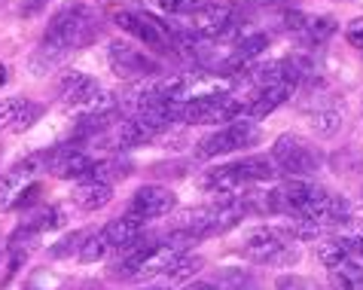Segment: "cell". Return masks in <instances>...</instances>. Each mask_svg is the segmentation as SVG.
Returning a JSON list of instances; mask_svg holds the SVG:
<instances>
[{
	"label": "cell",
	"instance_id": "cell-1",
	"mask_svg": "<svg viewBox=\"0 0 363 290\" xmlns=\"http://www.w3.org/2000/svg\"><path fill=\"white\" fill-rule=\"evenodd\" d=\"M247 211H272L294 217L296 226H308L320 233V229H333L351 220V205L345 199L327 193L324 186L290 177L287 184L269 189L257 199V193H247Z\"/></svg>",
	"mask_w": 363,
	"mask_h": 290
},
{
	"label": "cell",
	"instance_id": "cell-27",
	"mask_svg": "<svg viewBox=\"0 0 363 290\" xmlns=\"http://www.w3.org/2000/svg\"><path fill=\"white\" fill-rule=\"evenodd\" d=\"M345 37H348V43H351V46L363 52V18H357V22H351V25H348Z\"/></svg>",
	"mask_w": 363,
	"mask_h": 290
},
{
	"label": "cell",
	"instance_id": "cell-28",
	"mask_svg": "<svg viewBox=\"0 0 363 290\" xmlns=\"http://www.w3.org/2000/svg\"><path fill=\"white\" fill-rule=\"evenodd\" d=\"M43 4H46V0H25L22 13H25V16H34V13H37V9H40V6H43Z\"/></svg>",
	"mask_w": 363,
	"mask_h": 290
},
{
	"label": "cell",
	"instance_id": "cell-3",
	"mask_svg": "<svg viewBox=\"0 0 363 290\" xmlns=\"http://www.w3.org/2000/svg\"><path fill=\"white\" fill-rule=\"evenodd\" d=\"M113 22L123 28L125 34H132L138 43H144L147 49H153L159 55H180L193 43V40L186 34H180L177 28H171L168 22H159L156 16L140 13V9H116Z\"/></svg>",
	"mask_w": 363,
	"mask_h": 290
},
{
	"label": "cell",
	"instance_id": "cell-17",
	"mask_svg": "<svg viewBox=\"0 0 363 290\" xmlns=\"http://www.w3.org/2000/svg\"><path fill=\"white\" fill-rule=\"evenodd\" d=\"M140 233H144V223L125 214V217L110 220V223L101 229V238H104L107 251H128V247H135L140 242Z\"/></svg>",
	"mask_w": 363,
	"mask_h": 290
},
{
	"label": "cell",
	"instance_id": "cell-18",
	"mask_svg": "<svg viewBox=\"0 0 363 290\" xmlns=\"http://www.w3.org/2000/svg\"><path fill=\"white\" fill-rule=\"evenodd\" d=\"M110 199H113V184H101V181H79L77 193H74V202L83 208V211H98Z\"/></svg>",
	"mask_w": 363,
	"mask_h": 290
},
{
	"label": "cell",
	"instance_id": "cell-8",
	"mask_svg": "<svg viewBox=\"0 0 363 290\" xmlns=\"http://www.w3.org/2000/svg\"><path fill=\"white\" fill-rule=\"evenodd\" d=\"M259 141V128L254 119L247 116H238L232 123L220 126L214 135H208L205 141H199L196 147V156L199 159H214V156H229V153H238V150H247Z\"/></svg>",
	"mask_w": 363,
	"mask_h": 290
},
{
	"label": "cell",
	"instance_id": "cell-26",
	"mask_svg": "<svg viewBox=\"0 0 363 290\" xmlns=\"http://www.w3.org/2000/svg\"><path fill=\"white\" fill-rule=\"evenodd\" d=\"M104 254H107V245H104V238H101V233L89 235V242H83V247H79V260H83V263H95V260H101Z\"/></svg>",
	"mask_w": 363,
	"mask_h": 290
},
{
	"label": "cell",
	"instance_id": "cell-22",
	"mask_svg": "<svg viewBox=\"0 0 363 290\" xmlns=\"http://www.w3.org/2000/svg\"><path fill=\"white\" fill-rule=\"evenodd\" d=\"M201 266H205V260H201V257L180 254V257L174 260V263L168 266V272H165V275L171 278V281H189V278H193Z\"/></svg>",
	"mask_w": 363,
	"mask_h": 290
},
{
	"label": "cell",
	"instance_id": "cell-4",
	"mask_svg": "<svg viewBox=\"0 0 363 290\" xmlns=\"http://www.w3.org/2000/svg\"><path fill=\"white\" fill-rule=\"evenodd\" d=\"M275 174H278V168L272 162V156H247V159H238V162L208 168L199 184H201V189H208V193L235 196L241 189H247L250 184L272 181Z\"/></svg>",
	"mask_w": 363,
	"mask_h": 290
},
{
	"label": "cell",
	"instance_id": "cell-19",
	"mask_svg": "<svg viewBox=\"0 0 363 290\" xmlns=\"http://www.w3.org/2000/svg\"><path fill=\"white\" fill-rule=\"evenodd\" d=\"M266 46H269V34H247V37H241L238 43H235V49H232V58H229V65L226 67H245V65H250L257 55H263L266 52Z\"/></svg>",
	"mask_w": 363,
	"mask_h": 290
},
{
	"label": "cell",
	"instance_id": "cell-9",
	"mask_svg": "<svg viewBox=\"0 0 363 290\" xmlns=\"http://www.w3.org/2000/svg\"><path fill=\"white\" fill-rule=\"evenodd\" d=\"M107 65L116 77L135 79V83L162 77V65H159L153 55H147L144 49L125 43V40H113V43L107 46Z\"/></svg>",
	"mask_w": 363,
	"mask_h": 290
},
{
	"label": "cell",
	"instance_id": "cell-12",
	"mask_svg": "<svg viewBox=\"0 0 363 290\" xmlns=\"http://www.w3.org/2000/svg\"><path fill=\"white\" fill-rule=\"evenodd\" d=\"M46 168V156L43 153H34L16 162L9 172L0 174V211H9V208L18 205V199L25 196V189L34 184V177Z\"/></svg>",
	"mask_w": 363,
	"mask_h": 290
},
{
	"label": "cell",
	"instance_id": "cell-30",
	"mask_svg": "<svg viewBox=\"0 0 363 290\" xmlns=\"http://www.w3.org/2000/svg\"><path fill=\"white\" fill-rule=\"evenodd\" d=\"M189 290H214V287H211V284H193Z\"/></svg>",
	"mask_w": 363,
	"mask_h": 290
},
{
	"label": "cell",
	"instance_id": "cell-7",
	"mask_svg": "<svg viewBox=\"0 0 363 290\" xmlns=\"http://www.w3.org/2000/svg\"><path fill=\"white\" fill-rule=\"evenodd\" d=\"M272 162H275L278 174L308 181L311 174L320 172L324 156H320V150H315L308 141H302L296 135H281L278 141L272 144Z\"/></svg>",
	"mask_w": 363,
	"mask_h": 290
},
{
	"label": "cell",
	"instance_id": "cell-14",
	"mask_svg": "<svg viewBox=\"0 0 363 290\" xmlns=\"http://www.w3.org/2000/svg\"><path fill=\"white\" fill-rule=\"evenodd\" d=\"M177 208V196L171 193L168 186H156V184H147L140 186L138 193L132 196V202H128V217L140 220V223H147V220H156V217H165Z\"/></svg>",
	"mask_w": 363,
	"mask_h": 290
},
{
	"label": "cell",
	"instance_id": "cell-11",
	"mask_svg": "<svg viewBox=\"0 0 363 290\" xmlns=\"http://www.w3.org/2000/svg\"><path fill=\"white\" fill-rule=\"evenodd\" d=\"M193 31L205 40H220V37H229L232 31H238V6L232 0H220V4H205L199 6L193 16Z\"/></svg>",
	"mask_w": 363,
	"mask_h": 290
},
{
	"label": "cell",
	"instance_id": "cell-24",
	"mask_svg": "<svg viewBox=\"0 0 363 290\" xmlns=\"http://www.w3.org/2000/svg\"><path fill=\"white\" fill-rule=\"evenodd\" d=\"M62 214H65L62 208H49V211H40L34 220H28V226L22 229V233L31 235V233H46V229H55V226L65 220Z\"/></svg>",
	"mask_w": 363,
	"mask_h": 290
},
{
	"label": "cell",
	"instance_id": "cell-5",
	"mask_svg": "<svg viewBox=\"0 0 363 290\" xmlns=\"http://www.w3.org/2000/svg\"><path fill=\"white\" fill-rule=\"evenodd\" d=\"M245 116V104L232 92H201L177 104V123L189 126H226Z\"/></svg>",
	"mask_w": 363,
	"mask_h": 290
},
{
	"label": "cell",
	"instance_id": "cell-2",
	"mask_svg": "<svg viewBox=\"0 0 363 290\" xmlns=\"http://www.w3.org/2000/svg\"><path fill=\"white\" fill-rule=\"evenodd\" d=\"M101 25L92 6L86 4H67L49 18L43 40H40L37 52L31 55V74H49L55 71L62 62H67V55H74L77 49H86L98 37Z\"/></svg>",
	"mask_w": 363,
	"mask_h": 290
},
{
	"label": "cell",
	"instance_id": "cell-15",
	"mask_svg": "<svg viewBox=\"0 0 363 290\" xmlns=\"http://www.w3.org/2000/svg\"><path fill=\"white\" fill-rule=\"evenodd\" d=\"M58 92H62V101L70 104V107H92L98 98L104 95V92H101L98 79L83 74V71H67L62 77V86H58Z\"/></svg>",
	"mask_w": 363,
	"mask_h": 290
},
{
	"label": "cell",
	"instance_id": "cell-25",
	"mask_svg": "<svg viewBox=\"0 0 363 290\" xmlns=\"http://www.w3.org/2000/svg\"><path fill=\"white\" fill-rule=\"evenodd\" d=\"M156 4L168 16H193L199 6L208 4V0H156Z\"/></svg>",
	"mask_w": 363,
	"mask_h": 290
},
{
	"label": "cell",
	"instance_id": "cell-29",
	"mask_svg": "<svg viewBox=\"0 0 363 290\" xmlns=\"http://www.w3.org/2000/svg\"><path fill=\"white\" fill-rule=\"evenodd\" d=\"M6 77H9V74H6V65H4V62H0V86H4V83H6Z\"/></svg>",
	"mask_w": 363,
	"mask_h": 290
},
{
	"label": "cell",
	"instance_id": "cell-16",
	"mask_svg": "<svg viewBox=\"0 0 363 290\" xmlns=\"http://www.w3.org/2000/svg\"><path fill=\"white\" fill-rule=\"evenodd\" d=\"M290 95H294V89H290V86H259V89H250L247 98L241 101V104H245V116L247 119H263V116L272 113V110H278L281 104H284Z\"/></svg>",
	"mask_w": 363,
	"mask_h": 290
},
{
	"label": "cell",
	"instance_id": "cell-10",
	"mask_svg": "<svg viewBox=\"0 0 363 290\" xmlns=\"http://www.w3.org/2000/svg\"><path fill=\"white\" fill-rule=\"evenodd\" d=\"M180 257L177 247L171 245H147V247H138V251L128 254L123 263H119L116 275L123 278H132V281H144V278H153V275H165L168 266Z\"/></svg>",
	"mask_w": 363,
	"mask_h": 290
},
{
	"label": "cell",
	"instance_id": "cell-6",
	"mask_svg": "<svg viewBox=\"0 0 363 290\" xmlns=\"http://www.w3.org/2000/svg\"><path fill=\"white\" fill-rule=\"evenodd\" d=\"M296 238L290 235V229H278V226H257L245 233V251L250 260L257 263H275V266H287V263H296Z\"/></svg>",
	"mask_w": 363,
	"mask_h": 290
},
{
	"label": "cell",
	"instance_id": "cell-13",
	"mask_svg": "<svg viewBox=\"0 0 363 290\" xmlns=\"http://www.w3.org/2000/svg\"><path fill=\"white\" fill-rule=\"evenodd\" d=\"M284 31L296 40V43L302 46H320L327 43V40L336 34V18L333 16H315V13H299V9H294V13H284Z\"/></svg>",
	"mask_w": 363,
	"mask_h": 290
},
{
	"label": "cell",
	"instance_id": "cell-23",
	"mask_svg": "<svg viewBox=\"0 0 363 290\" xmlns=\"http://www.w3.org/2000/svg\"><path fill=\"white\" fill-rule=\"evenodd\" d=\"M318 257L324 260V266H339L342 260H351V251L342 245V238H327V242L318 245Z\"/></svg>",
	"mask_w": 363,
	"mask_h": 290
},
{
	"label": "cell",
	"instance_id": "cell-21",
	"mask_svg": "<svg viewBox=\"0 0 363 290\" xmlns=\"http://www.w3.org/2000/svg\"><path fill=\"white\" fill-rule=\"evenodd\" d=\"M342 123V110L336 104H318L315 110H308V126L318 135H333Z\"/></svg>",
	"mask_w": 363,
	"mask_h": 290
},
{
	"label": "cell",
	"instance_id": "cell-20",
	"mask_svg": "<svg viewBox=\"0 0 363 290\" xmlns=\"http://www.w3.org/2000/svg\"><path fill=\"white\" fill-rule=\"evenodd\" d=\"M330 284L333 290H363V266L351 260H342L339 266H330Z\"/></svg>",
	"mask_w": 363,
	"mask_h": 290
}]
</instances>
